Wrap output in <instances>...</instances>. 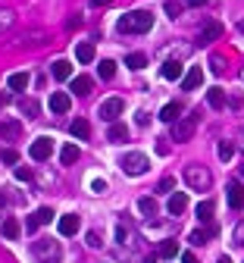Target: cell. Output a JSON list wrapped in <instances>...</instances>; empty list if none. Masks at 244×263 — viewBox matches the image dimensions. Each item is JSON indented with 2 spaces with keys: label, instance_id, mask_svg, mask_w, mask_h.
Returning a JSON list of instances; mask_svg holds the SVG:
<instances>
[{
  "label": "cell",
  "instance_id": "obj_40",
  "mask_svg": "<svg viewBox=\"0 0 244 263\" xmlns=\"http://www.w3.org/2000/svg\"><path fill=\"white\" fill-rule=\"evenodd\" d=\"M235 245H244V222H238L235 229Z\"/></svg>",
  "mask_w": 244,
  "mask_h": 263
},
{
  "label": "cell",
  "instance_id": "obj_44",
  "mask_svg": "<svg viewBox=\"0 0 244 263\" xmlns=\"http://www.w3.org/2000/svg\"><path fill=\"white\" fill-rule=\"evenodd\" d=\"M147 122H151V116H147V113L141 110V113H138V125H147Z\"/></svg>",
  "mask_w": 244,
  "mask_h": 263
},
{
  "label": "cell",
  "instance_id": "obj_7",
  "mask_svg": "<svg viewBox=\"0 0 244 263\" xmlns=\"http://www.w3.org/2000/svg\"><path fill=\"white\" fill-rule=\"evenodd\" d=\"M50 151H53V141L50 138H34L31 141V147H28V154H31V160L34 163H44V160H50Z\"/></svg>",
  "mask_w": 244,
  "mask_h": 263
},
{
  "label": "cell",
  "instance_id": "obj_49",
  "mask_svg": "<svg viewBox=\"0 0 244 263\" xmlns=\"http://www.w3.org/2000/svg\"><path fill=\"white\" fill-rule=\"evenodd\" d=\"M0 207H4V194H0Z\"/></svg>",
  "mask_w": 244,
  "mask_h": 263
},
{
  "label": "cell",
  "instance_id": "obj_42",
  "mask_svg": "<svg viewBox=\"0 0 244 263\" xmlns=\"http://www.w3.org/2000/svg\"><path fill=\"white\" fill-rule=\"evenodd\" d=\"M28 176H31V173H28V170H25V166H19V170H16V179H19V182H25V179H28Z\"/></svg>",
  "mask_w": 244,
  "mask_h": 263
},
{
  "label": "cell",
  "instance_id": "obj_16",
  "mask_svg": "<svg viewBox=\"0 0 244 263\" xmlns=\"http://www.w3.org/2000/svg\"><path fill=\"white\" fill-rule=\"evenodd\" d=\"M229 207L232 210H241L244 207V185L241 182H232L229 185Z\"/></svg>",
  "mask_w": 244,
  "mask_h": 263
},
{
  "label": "cell",
  "instance_id": "obj_33",
  "mask_svg": "<svg viewBox=\"0 0 244 263\" xmlns=\"http://www.w3.org/2000/svg\"><path fill=\"white\" fill-rule=\"evenodd\" d=\"M235 157V144L232 141H222L219 144V160H232Z\"/></svg>",
  "mask_w": 244,
  "mask_h": 263
},
{
  "label": "cell",
  "instance_id": "obj_37",
  "mask_svg": "<svg viewBox=\"0 0 244 263\" xmlns=\"http://www.w3.org/2000/svg\"><path fill=\"white\" fill-rule=\"evenodd\" d=\"M0 160H4L7 166H13V163H19V154L16 151H4V154H0Z\"/></svg>",
  "mask_w": 244,
  "mask_h": 263
},
{
  "label": "cell",
  "instance_id": "obj_8",
  "mask_svg": "<svg viewBox=\"0 0 244 263\" xmlns=\"http://www.w3.org/2000/svg\"><path fill=\"white\" fill-rule=\"evenodd\" d=\"M50 219H53V210H50V207H41V210H34V213L25 219V232H38V229H41V226H47Z\"/></svg>",
  "mask_w": 244,
  "mask_h": 263
},
{
  "label": "cell",
  "instance_id": "obj_38",
  "mask_svg": "<svg viewBox=\"0 0 244 263\" xmlns=\"http://www.w3.org/2000/svg\"><path fill=\"white\" fill-rule=\"evenodd\" d=\"M91 191L94 194H103V191H107V182H103V179H91Z\"/></svg>",
  "mask_w": 244,
  "mask_h": 263
},
{
  "label": "cell",
  "instance_id": "obj_17",
  "mask_svg": "<svg viewBox=\"0 0 244 263\" xmlns=\"http://www.w3.org/2000/svg\"><path fill=\"white\" fill-rule=\"evenodd\" d=\"M50 72H53V79L66 82V79H72V63H69V60H57V63L50 66Z\"/></svg>",
  "mask_w": 244,
  "mask_h": 263
},
{
  "label": "cell",
  "instance_id": "obj_28",
  "mask_svg": "<svg viewBox=\"0 0 244 263\" xmlns=\"http://www.w3.org/2000/svg\"><path fill=\"white\" fill-rule=\"evenodd\" d=\"M125 66L138 72V69H144V66H147V57H144V53H128V57H125Z\"/></svg>",
  "mask_w": 244,
  "mask_h": 263
},
{
  "label": "cell",
  "instance_id": "obj_2",
  "mask_svg": "<svg viewBox=\"0 0 244 263\" xmlns=\"http://www.w3.org/2000/svg\"><path fill=\"white\" fill-rule=\"evenodd\" d=\"M119 166H122L125 176H144V173L151 170V160H147L141 151H132V154H125V157L119 160Z\"/></svg>",
  "mask_w": 244,
  "mask_h": 263
},
{
  "label": "cell",
  "instance_id": "obj_30",
  "mask_svg": "<svg viewBox=\"0 0 244 263\" xmlns=\"http://www.w3.org/2000/svg\"><path fill=\"white\" fill-rule=\"evenodd\" d=\"M176 254H179V241H163V245H160V254H157V257H163V260H172Z\"/></svg>",
  "mask_w": 244,
  "mask_h": 263
},
{
  "label": "cell",
  "instance_id": "obj_1",
  "mask_svg": "<svg viewBox=\"0 0 244 263\" xmlns=\"http://www.w3.org/2000/svg\"><path fill=\"white\" fill-rule=\"evenodd\" d=\"M116 28L122 35H144V31L154 28V13L151 10H132L116 22Z\"/></svg>",
  "mask_w": 244,
  "mask_h": 263
},
{
  "label": "cell",
  "instance_id": "obj_29",
  "mask_svg": "<svg viewBox=\"0 0 244 263\" xmlns=\"http://www.w3.org/2000/svg\"><path fill=\"white\" fill-rule=\"evenodd\" d=\"M91 85H94V82H91L88 76H76V79H72V91H76V94H88Z\"/></svg>",
  "mask_w": 244,
  "mask_h": 263
},
{
  "label": "cell",
  "instance_id": "obj_43",
  "mask_svg": "<svg viewBox=\"0 0 244 263\" xmlns=\"http://www.w3.org/2000/svg\"><path fill=\"white\" fill-rule=\"evenodd\" d=\"M182 263H197V257H194L191 251H185V254H182Z\"/></svg>",
  "mask_w": 244,
  "mask_h": 263
},
{
  "label": "cell",
  "instance_id": "obj_39",
  "mask_svg": "<svg viewBox=\"0 0 244 263\" xmlns=\"http://www.w3.org/2000/svg\"><path fill=\"white\" fill-rule=\"evenodd\" d=\"M172 188H176V179H172V176H166V179L160 182V191H163V194H169Z\"/></svg>",
  "mask_w": 244,
  "mask_h": 263
},
{
  "label": "cell",
  "instance_id": "obj_26",
  "mask_svg": "<svg viewBox=\"0 0 244 263\" xmlns=\"http://www.w3.org/2000/svg\"><path fill=\"white\" fill-rule=\"evenodd\" d=\"M7 82H10V88H13V91H25L31 79H28V72H13V76H10Z\"/></svg>",
  "mask_w": 244,
  "mask_h": 263
},
{
  "label": "cell",
  "instance_id": "obj_27",
  "mask_svg": "<svg viewBox=\"0 0 244 263\" xmlns=\"http://www.w3.org/2000/svg\"><path fill=\"white\" fill-rule=\"evenodd\" d=\"M60 160H63V166H72V163L79 160V147H76V144H66V147L60 151Z\"/></svg>",
  "mask_w": 244,
  "mask_h": 263
},
{
  "label": "cell",
  "instance_id": "obj_45",
  "mask_svg": "<svg viewBox=\"0 0 244 263\" xmlns=\"http://www.w3.org/2000/svg\"><path fill=\"white\" fill-rule=\"evenodd\" d=\"M10 101H13L10 94H0V107H10Z\"/></svg>",
  "mask_w": 244,
  "mask_h": 263
},
{
  "label": "cell",
  "instance_id": "obj_41",
  "mask_svg": "<svg viewBox=\"0 0 244 263\" xmlns=\"http://www.w3.org/2000/svg\"><path fill=\"white\" fill-rule=\"evenodd\" d=\"M210 66H213V72H222V57H213Z\"/></svg>",
  "mask_w": 244,
  "mask_h": 263
},
{
  "label": "cell",
  "instance_id": "obj_34",
  "mask_svg": "<svg viewBox=\"0 0 244 263\" xmlns=\"http://www.w3.org/2000/svg\"><path fill=\"white\" fill-rule=\"evenodd\" d=\"M207 238H210V232H207V229H197V232H191V245H207Z\"/></svg>",
  "mask_w": 244,
  "mask_h": 263
},
{
  "label": "cell",
  "instance_id": "obj_18",
  "mask_svg": "<svg viewBox=\"0 0 244 263\" xmlns=\"http://www.w3.org/2000/svg\"><path fill=\"white\" fill-rule=\"evenodd\" d=\"M182 110H185L182 104H166V107L160 110V119L172 125V122H179V119H182Z\"/></svg>",
  "mask_w": 244,
  "mask_h": 263
},
{
  "label": "cell",
  "instance_id": "obj_11",
  "mask_svg": "<svg viewBox=\"0 0 244 263\" xmlns=\"http://www.w3.org/2000/svg\"><path fill=\"white\" fill-rule=\"evenodd\" d=\"M219 38H222V25H219V22H207L197 41H200V44H213V41H219Z\"/></svg>",
  "mask_w": 244,
  "mask_h": 263
},
{
  "label": "cell",
  "instance_id": "obj_32",
  "mask_svg": "<svg viewBox=\"0 0 244 263\" xmlns=\"http://www.w3.org/2000/svg\"><path fill=\"white\" fill-rule=\"evenodd\" d=\"M116 76V63L113 60H100V79H113Z\"/></svg>",
  "mask_w": 244,
  "mask_h": 263
},
{
  "label": "cell",
  "instance_id": "obj_48",
  "mask_svg": "<svg viewBox=\"0 0 244 263\" xmlns=\"http://www.w3.org/2000/svg\"><path fill=\"white\" fill-rule=\"evenodd\" d=\"M216 263H232V260H229V257H226V254H222V257H219V260H216Z\"/></svg>",
  "mask_w": 244,
  "mask_h": 263
},
{
  "label": "cell",
  "instance_id": "obj_10",
  "mask_svg": "<svg viewBox=\"0 0 244 263\" xmlns=\"http://www.w3.org/2000/svg\"><path fill=\"white\" fill-rule=\"evenodd\" d=\"M79 229H82V219L76 216V213H66V216H60V235H76L79 232Z\"/></svg>",
  "mask_w": 244,
  "mask_h": 263
},
{
  "label": "cell",
  "instance_id": "obj_20",
  "mask_svg": "<svg viewBox=\"0 0 244 263\" xmlns=\"http://www.w3.org/2000/svg\"><path fill=\"white\" fill-rule=\"evenodd\" d=\"M19 113L28 116V119H38L41 107H38V101H31V97H22V101H19Z\"/></svg>",
  "mask_w": 244,
  "mask_h": 263
},
{
  "label": "cell",
  "instance_id": "obj_5",
  "mask_svg": "<svg viewBox=\"0 0 244 263\" xmlns=\"http://www.w3.org/2000/svg\"><path fill=\"white\" fill-rule=\"evenodd\" d=\"M194 128H197V113L182 116L179 122H172V141H191Z\"/></svg>",
  "mask_w": 244,
  "mask_h": 263
},
{
  "label": "cell",
  "instance_id": "obj_21",
  "mask_svg": "<svg viewBox=\"0 0 244 263\" xmlns=\"http://www.w3.org/2000/svg\"><path fill=\"white\" fill-rule=\"evenodd\" d=\"M69 132H72V138H79V141H88V135H91V125H88V119H76L72 125H69Z\"/></svg>",
  "mask_w": 244,
  "mask_h": 263
},
{
  "label": "cell",
  "instance_id": "obj_15",
  "mask_svg": "<svg viewBox=\"0 0 244 263\" xmlns=\"http://www.w3.org/2000/svg\"><path fill=\"white\" fill-rule=\"evenodd\" d=\"M200 85H203V69H200V66H191L188 76L182 79V88H185V91H194V88H200Z\"/></svg>",
  "mask_w": 244,
  "mask_h": 263
},
{
  "label": "cell",
  "instance_id": "obj_36",
  "mask_svg": "<svg viewBox=\"0 0 244 263\" xmlns=\"http://www.w3.org/2000/svg\"><path fill=\"white\" fill-rule=\"evenodd\" d=\"M13 25V13L10 10H4V13H0V31H7Z\"/></svg>",
  "mask_w": 244,
  "mask_h": 263
},
{
  "label": "cell",
  "instance_id": "obj_23",
  "mask_svg": "<svg viewBox=\"0 0 244 263\" xmlns=\"http://www.w3.org/2000/svg\"><path fill=\"white\" fill-rule=\"evenodd\" d=\"M207 104H210L213 110H222L226 107V91L222 88H210L207 91Z\"/></svg>",
  "mask_w": 244,
  "mask_h": 263
},
{
  "label": "cell",
  "instance_id": "obj_4",
  "mask_svg": "<svg viewBox=\"0 0 244 263\" xmlns=\"http://www.w3.org/2000/svg\"><path fill=\"white\" fill-rule=\"evenodd\" d=\"M185 182L194 191H207V188H210V182H213V176H210V170H203V166H197V163H191V166H185Z\"/></svg>",
  "mask_w": 244,
  "mask_h": 263
},
{
  "label": "cell",
  "instance_id": "obj_6",
  "mask_svg": "<svg viewBox=\"0 0 244 263\" xmlns=\"http://www.w3.org/2000/svg\"><path fill=\"white\" fill-rule=\"evenodd\" d=\"M122 110H125V101H122V97H110V101H103V104L97 107V116H100L103 122H116V119L122 116Z\"/></svg>",
  "mask_w": 244,
  "mask_h": 263
},
{
  "label": "cell",
  "instance_id": "obj_13",
  "mask_svg": "<svg viewBox=\"0 0 244 263\" xmlns=\"http://www.w3.org/2000/svg\"><path fill=\"white\" fill-rule=\"evenodd\" d=\"M185 207H188V194H185V191H176V194H169V204H166V210H169L172 216L185 213Z\"/></svg>",
  "mask_w": 244,
  "mask_h": 263
},
{
  "label": "cell",
  "instance_id": "obj_25",
  "mask_svg": "<svg viewBox=\"0 0 244 263\" xmlns=\"http://www.w3.org/2000/svg\"><path fill=\"white\" fill-rule=\"evenodd\" d=\"M76 60H79V63H94V44H88V41L79 44V47H76Z\"/></svg>",
  "mask_w": 244,
  "mask_h": 263
},
{
  "label": "cell",
  "instance_id": "obj_14",
  "mask_svg": "<svg viewBox=\"0 0 244 263\" xmlns=\"http://www.w3.org/2000/svg\"><path fill=\"white\" fill-rule=\"evenodd\" d=\"M69 107H72V97H69L66 91H53L50 94V110L53 113H66Z\"/></svg>",
  "mask_w": 244,
  "mask_h": 263
},
{
  "label": "cell",
  "instance_id": "obj_19",
  "mask_svg": "<svg viewBox=\"0 0 244 263\" xmlns=\"http://www.w3.org/2000/svg\"><path fill=\"white\" fill-rule=\"evenodd\" d=\"M0 232H4V238H10V241H16L19 235H22V226L10 216V219H4V226H0Z\"/></svg>",
  "mask_w": 244,
  "mask_h": 263
},
{
  "label": "cell",
  "instance_id": "obj_50",
  "mask_svg": "<svg viewBox=\"0 0 244 263\" xmlns=\"http://www.w3.org/2000/svg\"><path fill=\"white\" fill-rule=\"evenodd\" d=\"M241 138H244V132H241Z\"/></svg>",
  "mask_w": 244,
  "mask_h": 263
},
{
  "label": "cell",
  "instance_id": "obj_35",
  "mask_svg": "<svg viewBox=\"0 0 244 263\" xmlns=\"http://www.w3.org/2000/svg\"><path fill=\"white\" fill-rule=\"evenodd\" d=\"M166 13H169V19L182 16V4H179V0H166Z\"/></svg>",
  "mask_w": 244,
  "mask_h": 263
},
{
  "label": "cell",
  "instance_id": "obj_22",
  "mask_svg": "<svg viewBox=\"0 0 244 263\" xmlns=\"http://www.w3.org/2000/svg\"><path fill=\"white\" fill-rule=\"evenodd\" d=\"M125 138H128V125H122V122H113V125H110V132H107V141L119 144V141H125Z\"/></svg>",
  "mask_w": 244,
  "mask_h": 263
},
{
  "label": "cell",
  "instance_id": "obj_47",
  "mask_svg": "<svg viewBox=\"0 0 244 263\" xmlns=\"http://www.w3.org/2000/svg\"><path fill=\"white\" fill-rule=\"evenodd\" d=\"M94 7H110V0H91Z\"/></svg>",
  "mask_w": 244,
  "mask_h": 263
},
{
  "label": "cell",
  "instance_id": "obj_31",
  "mask_svg": "<svg viewBox=\"0 0 244 263\" xmlns=\"http://www.w3.org/2000/svg\"><path fill=\"white\" fill-rule=\"evenodd\" d=\"M138 210H141L144 216H157V201L154 197H141V201H138Z\"/></svg>",
  "mask_w": 244,
  "mask_h": 263
},
{
  "label": "cell",
  "instance_id": "obj_46",
  "mask_svg": "<svg viewBox=\"0 0 244 263\" xmlns=\"http://www.w3.org/2000/svg\"><path fill=\"white\" fill-rule=\"evenodd\" d=\"M185 4H188V7H203L207 0H185Z\"/></svg>",
  "mask_w": 244,
  "mask_h": 263
},
{
  "label": "cell",
  "instance_id": "obj_9",
  "mask_svg": "<svg viewBox=\"0 0 244 263\" xmlns=\"http://www.w3.org/2000/svg\"><path fill=\"white\" fill-rule=\"evenodd\" d=\"M19 135H22V122L19 119H4L0 122V138L4 141H19Z\"/></svg>",
  "mask_w": 244,
  "mask_h": 263
},
{
  "label": "cell",
  "instance_id": "obj_12",
  "mask_svg": "<svg viewBox=\"0 0 244 263\" xmlns=\"http://www.w3.org/2000/svg\"><path fill=\"white\" fill-rule=\"evenodd\" d=\"M182 72H185V66H182L179 60H166V63H163V69H160V76H163L166 82H176V79H182Z\"/></svg>",
  "mask_w": 244,
  "mask_h": 263
},
{
  "label": "cell",
  "instance_id": "obj_24",
  "mask_svg": "<svg viewBox=\"0 0 244 263\" xmlns=\"http://www.w3.org/2000/svg\"><path fill=\"white\" fill-rule=\"evenodd\" d=\"M213 210H216L213 201H200V204H197V219H200V222H210V219H213Z\"/></svg>",
  "mask_w": 244,
  "mask_h": 263
},
{
  "label": "cell",
  "instance_id": "obj_3",
  "mask_svg": "<svg viewBox=\"0 0 244 263\" xmlns=\"http://www.w3.org/2000/svg\"><path fill=\"white\" fill-rule=\"evenodd\" d=\"M31 254L38 257L41 263H60V260H63V251H60V245H57V241H50V238L34 241V245H31Z\"/></svg>",
  "mask_w": 244,
  "mask_h": 263
}]
</instances>
